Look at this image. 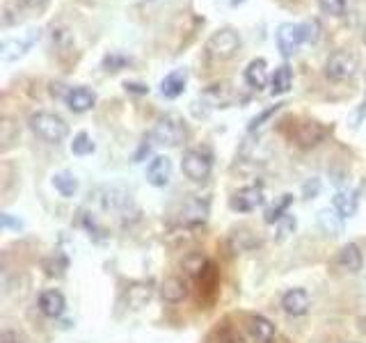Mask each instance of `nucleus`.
Listing matches in <instances>:
<instances>
[{
	"instance_id": "1",
	"label": "nucleus",
	"mask_w": 366,
	"mask_h": 343,
	"mask_svg": "<svg viewBox=\"0 0 366 343\" xmlns=\"http://www.w3.org/2000/svg\"><path fill=\"white\" fill-rule=\"evenodd\" d=\"M318 21H309V23H282L274 33L277 39V48L284 58H291L298 53L302 44H316L318 41Z\"/></svg>"
},
{
	"instance_id": "2",
	"label": "nucleus",
	"mask_w": 366,
	"mask_h": 343,
	"mask_svg": "<svg viewBox=\"0 0 366 343\" xmlns=\"http://www.w3.org/2000/svg\"><path fill=\"white\" fill-rule=\"evenodd\" d=\"M28 124L37 138H42L44 142L50 144H60L69 135V124L55 112H44V110L33 112Z\"/></svg>"
},
{
	"instance_id": "3",
	"label": "nucleus",
	"mask_w": 366,
	"mask_h": 343,
	"mask_svg": "<svg viewBox=\"0 0 366 343\" xmlns=\"http://www.w3.org/2000/svg\"><path fill=\"white\" fill-rule=\"evenodd\" d=\"M206 58L213 62H227L238 55L240 50V35L233 28H220L216 30L206 41Z\"/></svg>"
},
{
	"instance_id": "4",
	"label": "nucleus",
	"mask_w": 366,
	"mask_h": 343,
	"mask_svg": "<svg viewBox=\"0 0 366 343\" xmlns=\"http://www.w3.org/2000/svg\"><path fill=\"white\" fill-rule=\"evenodd\" d=\"M188 138V129L179 114L170 112L165 117H160L156 121L154 131H151V140L156 144H162V147H179Z\"/></svg>"
},
{
	"instance_id": "5",
	"label": "nucleus",
	"mask_w": 366,
	"mask_h": 343,
	"mask_svg": "<svg viewBox=\"0 0 366 343\" xmlns=\"http://www.w3.org/2000/svg\"><path fill=\"white\" fill-rule=\"evenodd\" d=\"M360 69V58L353 53L348 48H339L328 58L325 62V76L334 82H343L350 80Z\"/></svg>"
},
{
	"instance_id": "6",
	"label": "nucleus",
	"mask_w": 366,
	"mask_h": 343,
	"mask_svg": "<svg viewBox=\"0 0 366 343\" xmlns=\"http://www.w3.org/2000/svg\"><path fill=\"white\" fill-rule=\"evenodd\" d=\"M181 170L190 181H206L211 170H213V160H211V156L206 151L188 149L186 153H183Z\"/></svg>"
},
{
	"instance_id": "7",
	"label": "nucleus",
	"mask_w": 366,
	"mask_h": 343,
	"mask_svg": "<svg viewBox=\"0 0 366 343\" xmlns=\"http://www.w3.org/2000/svg\"><path fill=\"white\" fill-rule=\"evenodd\" d=\"M231 101H233V89L229 82H216V85H209L201 92L199 99L195 101V106H204L201 114H209L211 110L227 108Z\"/></svg>"
},
{
	"instance_id": "8",
	"label": "nucleus",
	"mask_w": 366,
	"mask_h": 343,
	"mask_svg": "<svg viewBox=\"0 0 366 343\" xmlns=\"http://www.w3.org/2000/svg\"><path fill=\"white\" fill-rule=\"evenodd\" d=\"M229 204H231L233 211H240V213L257 211L263 204V190L259 188V185H248V188H240L236 195H233Z\"/></svg>"
},
{
	"instance_id": "9",
	"label": "nucleus",
	"mask_w": 366,
	"mask_h": 343,
	"mask_svg": "<svg viewBox=\"0 0 366 343\" xmlns=\"http://www.w3.org/2000/svg\"><path fill=\"white\" fill-rule=\"evenodd\" d=\"M37 39H39V30H30L28 37H23V39H5L3 46H0V55H3L5 62L18 60L21 55L28 53V48L33 46Z\"/></svg>"
},
{
	"instance_id": "10",
	"label": "nucleus",
	"mask_w": 366,
	"mask_h": 343,
	"mask_svg": "<svg viewBox=\"0 0 366 343\" xmlns=\"http://www.w3.org/2000/svg\"><path fill=\"white\" fill-rule=\"evenodd\" d=\"M311 307L309 293L304 288H291L282 298V309L287 311L289 316H304Z\"/></svg>"
},
{
	"instance_id": "11",
	"label": "nucleus",
	"mask_w": 366,
	"mask_h": 343,
	"mask_svg": "<svg viewBox=\"0 0 366 343\" xmlns=\"http://www.w3.org/2000/svg\"><path fill=\"white\" fill-rule=\"evenodd\" d=\"M65 101H67V106H69L71 112L83 114V112H89L92 108L96 106V94L89 87H71L67 92Z\"/></svg>"
},
{
	"instance_id": "12",
	"label": "nucleus",
	"mask_w": 366,
	"mask_h": 343,
	"mask_svg": "<svg viewBox=\"0 0 366 343\" xmlns=\"http://www.w3.org/2000/svg\"><path fill=\"white\" fill-rule=\"evenodd\" d=\"M172 179V160L167 156H156L147 168V181L154 188H165Z\"/></svg>"
},
{
	"instance_id": "13",
	"label": "nucleus",
	"mask_w": 366,
	"mask_h": 343,
	"mask_svg": "<svg viewBox=\"0 0 366 343\" xmlns=\"http://www.w3.org/2000/svg\"><path fill=\"white\" fill-rule=\"evenodd\" d=\"M186 82H188V71L186 69H174L160 80V94L165 99H177L183 94L186 89Z\"/></svg>"
},
{
	"instance_id": "14",
	"label": "nucleus",
	"mask_w": 366,
	"mask_h": 343,
	"mask_svg": "<svg viewBox=\"0 0 366 343\" xmlns=\"http://www.w3.org/2000/svg\"><path fill=\"white\" fill-rule=\"evenodd\" d=\"M325 135H328V129L321 126L318 121H304L296 131V140L300 147H316L318 142L325 140Z\"/></svg>"
},
{
	"instance_id": "15",
	"label": "nucleus",
	"mask_w": 366,
	"mask_h": 343,
	"mask_svg": "<svg viewBox=\"0 0 366 343\" xmlns=\"http://www.w3.org/2000/svg\"><path fill=\"white\" fill-rule=\"evenodd\" d=\"M65 307H67V300L60 290H44L39 295V311L48 318H60L65 314Z\"/></svg>"
},
{
	"instance_id": "16",
	"label": "nucleus",
	"mask_w": 366,
	"mask_h": 343,
	"mask_svg": "<svg viewBox=\"0 0 366 343\" xmlns=\"http://www.w3.org/2000/svg\"><path fill=\"white\" fill-rule=\"evenodd\" d=\"M248 327L252 339L257 343H274V339H277V330H274V325L266 316H252Z\"/></svg>"
},
{
	"instance_id": "17",
	"label": "nucleus",
	"mask_w": 366,
	"mask_h": 343,
	"mask_svg": "<svg viewBox=\"0 0 366 343\" xmlns=\"http://www.w3.org/2000/svg\"><path fill=\"white\" fill-rule=\"evenodd\" d=\"M332 209L337 211L343 220L345 217H353L355 213H357L360 209V197L355 190H339L337 195H334V200H332Z\"/></svg>"
},
{
	"instance_id": "18",
	"label": "nucleus",
	"mask_w": 366,
	"mask_h": 343,
	"mask_svg": "<svg viewBox=\"0 0 366 343\" xmlns=\"http://www.w3.org/2000/svg\"><path fill=\"white\" fill-rule=\"evenodd\" d=\"M245 82L257 92H261L263 87L268 85V65H266V60L257 58V60L250 62L248 69H245Z\"/></svg>"
},
{
	"instance_id": "19",
	"label": "nucleus",
	"mask_w": 366,
	"mask_h": 343,
	"mask_svg": "<svg viewBox=\"0 0 366 343\" xmlns=\"http://www.w3.org/2000/svg\"><path fill=\"white\" fill-rule=\"evenodd\" d=\"M186 295H188L186 279H181V277H167L165 282L160 284V298L165 300V303H170V305L181 303V300L186 298Z\"/></svg>"
},
{
	"instance_id": "20",
	"label": "nucleus",
	"mask_w": 366,
	"mask_h": 343,
	"mask_svg": "<svg viewBox=\"0 0 366 343\" xmlns=\"http://www.w3.org/2000/svg\"><path fill=\"white\" fill-rule=\"evenodd\" d=\"M337 266L343 273H360L362 270V252L355 243H348L341 247V252L337 254Z\"/></svg>"
},
{
	"instance_id": "21",
	"label": "nucleus",
	"mask_w": 366,
	"mask_h": 343,
	"mask_svg": "<svg viewBox=\"0 0 366 343\" xmlns=\"http://www.w3.org/2000/svg\"><path fill=\"white\" fill-rule=\"evenodd\" d=\"M293 85V74H291V67L289 65H282L274 69V74L270 76V94L272 97H282L287 94Z\"/></svg>"
},
{
	"instance_id": "22",
	"label": "nucleus",
	"mask_w": 366,
	"mask_h": 343,
	"mask_svg": "<svg viewBox=\"0 0 366 343\" xmlns=\"http://www.w3.org/2000/svg\"><path fill=\"white\" fill-rule=\"evenodd\" d=\"M183 222H190V224H199V222H204L206 220V215H209V206L206 204H201L199 200H190L186 204V209H183Z\"/></svg>"
},
{
	"instance_id": "23",
	"label": "nucleus",
	"mask_w": 366,
	"mask_h": 343,
	"mask_svg": "<svg viewBox=\"0 0 366 343\" xmlns=\"http://www.w3.org/2000/svg\"><path fill=\"white\" fill-rule=\"evenodd\" d=\"M151 293H154L151 284H133L126 290V300H128V305L133 307V309H140L145 303H149Z\"/></svg>"
},
{
	"instance_id": "24",
	"label": "nucleus",
	"mask_w": 366,
	"mask_h": 343,
	"mask_svg": "<svg viewBox=\"0 0 366 343\" xmlns=\"http://www.w3.org/2000/svg\"><path fill=\"white\" fill-rule=\"evenodd\" d=\"M53 185H55V190L62 195V197H74L76 190H78V181H76V176L71 174V172H60L53 176Z\"/></svg>"
},
{
	"instance_id": "25",
	"label": "nucleus",
	"mask_w": 366,
	"mask_h": 343,
	"mask_svg": "<svg viewBox=\"0 0 366 343\" xmlns=\"http://www.w3.org/2000/svg\"><path fill=\"white\" fill-rule=\"evenodd\" d=\"M291 202H293V195H282V200H279L277 204H274V206H270V209L266 211V215H263V220H266L268 224H277L284 215H289L287 211H289Z\"/></svg>"
},
{
	"instance_id": "26",
	"label": "nucleus",
	"mask_w": 366,
	"mask_h": 343,
	"mask_svg": "<svg viewBox=\"0 0 366 343\" xmlns=\"http://www.w3.org/2000/svg\"><path fill=\"white\" fill-rule=\"evenodd\" d=\"M318 220H321V224L325 227V232L328 234H332V236H339L341 232H343V217L337 213V211H330V209H325V211H321V215H318Z\"/></svg>"
},
{
	"instance_id": "27",
	"label": "nucleus",
	"mask_w": 366,
	"mask_h": 343,
	"mask_svg": "<svg viewBox=\"0 0 366 343\" xmlns=\"http://www.w3.org/2000/svg\"><path fill=\"white\" fill-rule=\"evenodd\" d=\"M94 151V142H92V138L87 133H78L74 142H71V153H76V156H87Z\"/></svg>"
},
{
	"instance_id": "28",
	"label": "nucleus",
	"mask_w": 366,
	"mask_h": 343,
	"mask_svg": "<svg viewBox=\"0 0 366 343\" xmlns=\"http://www.w3.org/2000/svg\"><path fill=\"white\" fill-rule=\"evenodd\" d=\"M318 7L323 14L341 16L345 14V7H348V0H318Z\"/></svg>"
},
{
	"instance_id": "29",
	"label": "nucleus",
	"mask_w": 366,
	"mask_h": 343,
	"mask_svg": "<svg viewBox=\"0 0 366 343\" xmlns=\"http://www.w3.org/2000/svg\"><path fill=\"white\" fill-rule=\"evenodd\" d=\"M126 65H131V60L126 58V55H119V53H113V55H108L106 60H104V69L106 71H119L121 67H126Z\"/></svg>"
},
{
	"instance_id": "30",
	"label": "nucleus",
	"mask_w": 366,
	"mask_h": 343,
	"mask_svg": "<svg viewBox=\"0 0 366 343\" xmlns=\"http://www.w3.org/2000/svg\"><path fill=\"white\" fill-rule=\"evenodd\" d=\"M277 224H279V238H287L289 232H293V229H296V217H293V215H284Z\"/></svg>"
},
{
	"instance_id": "31",
	"label": "nucleus",
	"mask_w": 366,
	"mask_h": 343,
	"mask_svg": "<svg viewBox=\"0 0 366 343\" xmlns=\"http://www.w3.org/2000/svg\"><path fill=\"white\" fill-rule=\"evenodd\" d=\"M0 343H23V337L14 330H3V334H0Z\"/></svg>"
},
{
	"instance_id": "32",
	"label": "nucleus",
	"mask_w": 366,
	"mask_h": 343,
	"mask_svg": "<svg viewBox=\"0 0 366 343\" xmlns=\"http://www.w3.org/2000/svg\"><path fill=\"white\" fill-rule=\"evenodd\" d=\"M16 3L21 7H26V9H37V12H39V9H44L50 0H16Z\"/></svg>"
},
{
	"instance_id": "33",
	"label": "nucleus",
	"mask_w": 366,
	"mask_h": 343,
	"mask_svg": "<svg viewBox=\"0 0 366 343\" xmlns=\"http://www.w3.org/2000/svg\"><path fill=\"white\" fill-rule=\"evenodd\" d=\"M126 92H133V94H149V87L142 85V82H124Z\"/></svg>"
},
{
	"instance_id": "34",
	"label": "nucleus",
	"mask_w": 366,
	"mask_h": 343,
	"mask_svg": "<svg viewBox=\"0 0 366 343\" xmlns=\"http://www.w3.org/2000/svg\"><path fill=\"white\" fill-rule=\"evenodd\" d=\"M3 224H5V227H21V222L9 220V215H3Z\"/></svg>"
},
{
	"instance_id": "35",
	"label": "nucleus",
	"mask_w": 366,
	"mask_h": 343,
	"mask_svg": "<svg viewBox=\"0 0 366 343\" xmlns=\"http://www.w3.org/2000/svg\"><path fill=\"white\" fill-rule=\"evenodd\" d=\"M364 106H366V101H364Z\"/></svg>"
}]
</instances>
